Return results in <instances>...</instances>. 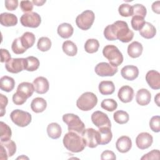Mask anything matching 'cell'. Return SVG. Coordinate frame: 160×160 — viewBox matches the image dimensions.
Segmentation results:
<instances>
[{
    "label": "cell",
    "mask_w": 160,
    "mask_h": 160,
    "mask_svg": "<svg viewBox=\"0 0 160 160\" xmlns=\"http://www.w3.org/2000/svg\"><path fill=\"white\" fill-rule=\"evenodd\" d=\"M104 36L108 41L119 39L120 41L126 43L132 39L134 32L129 28L126 22L116 21L113 24L108 25L105 28Z\"/></svg>",
    "instance_id": "obj_1"
},
{
    "label": "cell",
    "mask_w": 160,
    "mask_h": 160,
    "mask_svg": "<svg viewBox=\"0 0 160 160\" xmlns=\"http://www.w3.org/2000/svg\"><path fill=\"white\" fill-rule=\"evenodd\" d=\"M64 147L72 152H79L84 150L86 144L82 135L75 132H68L62 139Z\"/></svg>",
    "instance_id": "obj_2"
},
{
    "label": "cell",
    "mask_w": 160,
    "mask_h": 160,
    "mask_svg": "<svg viewBox=\"0 0 160 160\" xmlns=\"http://www.w3.org/2000/svg\"><path fill=\"white\" fill-rule=\"evenodd\" d=\"M34 91L33 84L22 82L19 84L16 92L12 96V101L16 105H22L30 98Z\"/></svg>",
    "instance_id": "obj_3"
},
{
    "label": "cell",
    "mask_w": 160,
    "mask_h": 160,
    "mask_svg": "<svg viewBox=\"0 0 160 160\" xmlns=\"http://www.w3.org/2000/svg\"><path fill=\"white\" fill-rule=\"evenodd\" d=\"M62 121L68 125L69 132H75L82 135L85 130V125L79 117L74 114L68 113L62 116Z\"/></svg>",
    "instance_id": "obj_4"
},
{
    "label": "cell",
    "mask_w": 160,
    "mask_h": 160,
    "mask_svg": "<svg viewBox=\"0 0 160 160\" xmlns=\"http://www.w3.org/2000/svg\"><path fill=\"white\" fill-rule=\"evenodd\" d=\"M102 54L112 66L118 67L123 61V56L121 52L114 45L108 44L104 46L102 49Z\"/></svg>",
    "instance_id": "obj_5"
},
{
    "label": "cell",
    "mask_w": 160,
    "mask_h": 160,
    "mask_svg": "<svg viewBox=\"0 0 160 160\" xmlns=\"http://www.w3.org/2000/svg\"><path fill=\"white\" fill-rule=\"evenodd\" d=\"M98 103L97 96L91 92L82 94L76 101L77 107L81 111H88L93 109Z\"/></svg>",
    "instance_id": "obj_6"
},
{
    "label": "cell",
    "mask_w": 160,
    "mask_h": 160,
    "mask_svg": "<svg viewBox=\"0 0 160 160\" xmlns=\"http://www.w3.org/2000/svg\"><path fill=\"white\" fill-rule=\"evenodd\" d=\"M95 19V15L91 10H85L76 18L77 26L82 30H88L92 26Z\"/></svg>",
    "instance_id": "obj_7"
},
{
    "label": "cell",
    "mask_w": 160,
    "mask_h": 160,
    "mask_svg": "<svg viewBox=\"0 0 160 160\" xmlns=\"http://www.w3.org/2000/svg\"><path fill=\"white\" fill-rule=\"evenodd\" d=\"M10 118L16 125L22 128L30 124L32 116L28 112L21 109H15L11 112Z\"/></svg>",
    "instance_id": "obj_8"
},
{
    "label": "cell",
    "mask_w": 160,
    "mask_h": 160,
    "mask_svg": "<svg viewBox=\"0 0 160 160\" xmlns=\"http://www.w3.org/2000/svg\"><path fill=\"white\" fill-rule=\"evenodd\" d=\"M20 22L23 26L36 28L40 25L41 18L37 12H29L24 13L21 16Z\"/></svg>",
    "instance_id": "obj_9"
},
{
    "label": "cell",
    "mask_w": 160,
    "mask_h": 160,
    "mask_svg": "<svg viewBox=\"0 0 160 160\" xmlns=\"http://www.w3.org/2000/svg\"><path fill=\"white\" fill-rule=\"evenodd\" d=\"M16 151V143L12 141L9 140L4 142H0V159L7 160L9 157L12 156Z\"/></svg>",
    "instance_id": "obj_10"
},
{
    "label": "cell",
    "mask_w": 160,
    "mask_h": 160,
    "mask_svg": "<svg viewBox=\"0 0 160 160\" xmlns=\"http://www.w3.org/2000/svg\"><path fill=\"white\" fill-rule=\"evenodd\" d=\"M94 71L97 75L101 77H104L114 76L118 72V69L117 67L112 66L111 64L108 62H101L96 66Z\"/></svg>",
    "instance_id": "obj_11"
},
{
    "label": "cell",
    "mask_w": 160,
    "mask_h": 160,
    "mask_svg": "<svg viewBox=\"0 0 160 160\" xmlns=\"http://www.w3.org/2000/svg\"><path fill=\"white\" fill-rule=\"evenodd\" d=\"M91 121L98 128L104 127L111 128V121L108 115L102 111H97L94 112L91 115Z\"/></svg>",
    "instance_id": "obj_12"
},
{
    "label": "cell",
    "mask_w": 160,
    "mask_h": 160,
    "mask_svg": "<svg viewBox=\"0 0 160 160\" xmlns=\"http://www.w3.org/2000/svg\"><path fill=\"white\" fill-rule=\"evenodd\" d=\"M82 136L86 146L94 148L99 144L98 141V131L93 128L85 129Z\"/></svg>",
    "instance_id": "obj_13"
},
{
    "label": "cell",
    "mask_w": 160,
    "mask_h": 160,
    "mask_svg": "<svg viewBox=\"0 0 160 160\" xmlns=\"http://www.w3.org/2000/svg\"><path fill=\"white\" fill-rule=\"evenodd\" d=\"M25 58H11L6 62V69L11 73L16 74L24 69Z\"/></svg>",
    "instance_id": "obj_14"
},
{
    "label": "cell",
    "mask_w": 160,
    "mask_h": 160,
    "mask_svg": "<svg viewBox=\"0 0 160 160\" xmlns=\"http://www.w3.org/2000/svg\"><path fill=\"white\" fill-rule=\"evenodd\" d=\"M153 142V138L148 132H143L139 133L136 138V144L140 149H146L149 148Z\"/></svg>",
    "instance_id": "obj_15"
},
{
    "label": "cell",
    "mask_w": 160,
    "mask_h": 160,
    "mask_svg": "<svg viewBox=\"0 0 160 160\" xmlns=\"http://www.w3.org/2000/svg\"><path fill=\"white\" fill-rule=\"evenodd\" d=\"M146 80L151 89H159L160 88V74L158 71H149L146 75Z\"/></svg>",
    "instance_id": "obj_16"
},
{
    "label": "cell",
    "mask_w": 160,
    "mask_h": 160,
    "mask_svg": "<svg viewBox=\"0 0 160 160\" xmlns=\"http://www.w3.org/2000/svg\"><path fill=\"white\" fill-rule=\"evenodd\" d=\"M34 88V91L40 94H43L47 92L49 88V84L48 79L42 76L36 78L32 82Z\"/></svg>",
    "instance_id": "obj_17"
},
{
    "label": "cell",
    "mask_w": 160,
    "mask_h": 160,
    "mask_svg": "<svg viewBox=\"0 0 160 160\" xmlns=\"http://www.w3.org/2000/svg\"><path fill=\"white\" fill-rule=\"evenodd\" d=\"M118 96L121 102L124 103L129 102L133 99L134 90L129 86H123L119 89Z\"/></svg>",
    "instance_id": "obj_18"
},
{
    "label": "cell",
    "mask_w": 160,
    "mask_h": 160,
    "mask_svg": "<svg viewBox=\"0 0 160 160\" xmlns=\"http://www.w3.org/2000/svg\"><path fill=\"white\" fill-rule=\"evenodd\" d=\"M121 74L124 79L128 81H133L138 78L139 69L135 66L127 65L121 69Z\"/></svg>",
    "instance_id": "obj_19"
},
{
    "label": "cell",
    "mask_w": 160,
    "mask_h": 160,
    "mask_svg": "<svg viewBox=\"0 0 160 160\" xmlns=\"http://www.w3.org/2000/svg\"><path fill=\"white\" fill-rule=\"evenodd\" d=\"M112 138V134L110 128L104 127L99 128L98 131V141L99 144L105 145L108 144L111 141Z\"/></svg>",
    "instance_id": "obj_20"
},
{
    "label": "cell",
    "mask_w": 160,
    "mask_h": 160,
    "mask_svg": "<svg viewBox=\"0 0 160 160\" xmlns=\"http://www.w3.org/2000/svg\"><path fill=\"white\" fill-rule=\"evenodd\" d=\"M132 147V141L129 137L122 136L119 138L116 142V148L117 150L121 153L128 152Z\"/></svg>",
    "instance_id": "obj_21"
},
{
    "label": "cell",
    "mask_w": 160,
    "mask_h": 160,
    "mask_svg": "<svg viewBox=\"0 0 160 160\" xmlns=\"http://www.w3.org/2000/svg\"><path fill=\"white\" fill-rule=\"evenodd\" d=\"M151 99V94L146 89H140L138 91L136 96V100L140 106L148 105Z\"/></svg>",
    "instance_id": "obj_22"
},
{
    "label": "cell",
    "mask_w": 160,
    "mask_h": 160,
    "mask_svg": "<svg viewBox=\"0 0 160 160\" xmlns=\"http://www.w3.org/2000/svg\"><path fill=\"white\" fill-rule=\"evenodd\" d=\"M0 22L3 26H14L18 24V18L14 14L3 12L0 15Z\"/></svg>",
    "instance_id": "obj_23"
},
{
    "label": "cell",
    "mask_w": 160,
    "mask_h": 160,
    "mask_svg": "<svg viewBox=\"0 0 160 160\" xmlns=\"http://www.w3.org/2000/svg\"><path fill=\"white\" fill-rule=\"evenodd\" d=\"M143 47L138 41H133L128 46V54L132 58L139 57L142 52Z\"/></svg>",
    "instance_id": "obj_24"
},
{
    "label": "cell",
    "mask_w": 160,
    "mask_h": 160,
    "mask_svg": "<svg viewBox=\"0 0 160 160\" xmlns=\"http://www.w3.org/2000/svg\"><path fill=\"white\" fill-rule=\"evenodd\" d=\"M57 32L61 38L67 39L72 35L74 28L71 24L67 22H64L58 26Z\"/></svg>",
    "instance_id": "obj_25"
},
{
    "label": "cell",
    "mask_w": 160,
    "mask_h": 160,
    "mask_svg": "<svg viewBox=\"0 0 160 160\" xmlns=\"http://www.w3.org/2000/svg\"><path fill=\"white\" fill-rule=\"evenodd\" d=\"M139 34L146 39H151L155 36L156 29L151 23L146 22L143 27L139 30Z\"/></svg>",
    "instance_id": "obj_26"
},
{
    "label": "cell",
    "mask_w": 160,
    "mask_h": 160,
    "mask_svg": "<svg viewBox=\"0 0 160 160\" xmlns=\"http://www.w3.org/2000/svg\"><path fill=\"white\" fill-rule=\"evenodd\" d=\"M47 107V102L42 98H36L31 103V108L33 112L39 113L43 112Z\"/></svg>",
    "instance_id": "obj_27"
},
{
    "label": "cell",
    "mask_w": 160,
    "mask_h": 160,
    "mask_svg": "<svg viewBox=\"0 0 160 160\" xmlns=\"http://www.w3.org/2000/svg\"><path fill=\"white\" fill-rule=\"evenodd\" d=\"M99 91L102 95L112 94L115 91V86L111 81H102L99 84Z\"/></svg>",
    "instance_id": "obj_28"
},
{
    "label": "cell",
    "mask_w": 160,
    "mask_h": 160,
    "mask_svg": "<svg viewBox=\"0 0 160 160\" xmlns=\"http://www.w3.org/2000/svg\"><path fill=\"white\" fill-rule=\"evenodd\" d=\"M47 133L48 136L51 139H58L62 133L61 127L56 122L50 123L47 127Z\"/></svg>",
    "instance_id": "obj_29"
},
{
    "label": "cell",
    "mask_w": 160,
    "mask_h": 160,
    "mask_svg": "<svg viewBox=\"0 0 160 160\" xmlns=\"http://www.w3.org/2000/svg\"><path fill=\"white\" fill-rule=\"evenodd\" d=\"M15 81L11 77L4 76L0 79V88L2 91L11 92L14 88Z\"/></svg>",
    "instance_id": "obj_30"
},
{
    "label": "cell",
    "mask_w": 160,
    "mask_h": 160,
    "mask_svg": "<svg viewBox=\"0 0 160 160\" xmlns=\"http://www.w3.org/2000/svg\"><path fill=\"white\" fill-rule=\"evenodd\" d=\"M35 39V35L31 32H25L20 37L21 44L26 49L31 48L34 45Z\"/></svg>",
    "instance_id": "obj_31"
},
{
    "label": "cell",
    "mask_w": 160,
    "mask_h": 160,
    "mask_svg": "<svg viewBox=\"0 0 160 160\" xmlns=\"http://www.w3.org/2000/svg\"><path fill=\"white\" fill-rule=\"evenodd\" d=\"M40 62L39 59L34 56H28L25 58L24 69L28 71H34L39 66Z\"/></svg>",
    "instance_id": "obj_32"
},
{
    "label": "cell",
    "mask_w": 160,
    "mask_h": 160,
    "mask_svg": "<svg viewBox=\"0 0 160 160\" xmlns=\"http://www.w3.org/2000/svg\"><path fill=\"white\" fill-rule=\"evenodd\" d=\"M62 49L63 52L69 56H74L78 52V48L76 44L69 40L63 42Z\"/></svg>",
    "instance_id": "obj_33"
},
{
    "label": "cell",
    "mask_w": 160,
    "mask_h": 160,
    "mask_svg": "<svg viewBox=\"0 0 160 160\" xmlns=\"http://www.w3.org/2000/svg\"><path fill=\"white\" fill-rule=\"evenodd\" d=\"M0 139L1 142L7 141L11 139L12 132L10 127L5 122L1 121L0 122Z\"/></svg>",
    "instance_id": "obj_34"
},
{
    "label": "cell",
    "mask_w": 160,
    "mask_h": 160,
    "mask_svg": "<svg viewBox=\"0 0 160 160\" xmlns=\"http://www.w3.org/2000/svg\"><path fill=\"white\" fill-rule=\"evenodd\" d=\"M99 47V43L96 39H89L86 41L84 44L85 51L90 54L97 52Z\"/></svg>",
    "instance_id": "obj_35"
},
{
    "label": "cell",
    "mask_w": 160,
    "mask_h": 160,
    "mask_svg": "<svg viewBox=\"0 0 160 160\" xmlns=\"http://www.w3.org/2000/svg\"><path fill=\"white\" fill-rule=\"evenodd\" d=\"M113 118L115 122L119 124H126L129 121V114L127 112L122 110L116 111L113 114Z\"/></svg>",
    "instance_id": "obj_36"
},
{
    "label": "cell",
    "mask_w": 160,
    "mask_h": 160,
    "mask_svg": "<svg viewBox=\"0 0 160 160\" xmlns=\"http://www.w3.org/2000/svg\"><path fill=\"white\" fill-rule=\"evenodd\" d=\"M51 41L48 37H41L39 39L37 43V48L42 52L48 51L51 47Z\"/></svg>",
    "instance_id": "obj_37"
},
{
    "label": "cell",
    "mask_w": 160,
    "mask_h": 160,
    "mask_svg": "<svg viewBox=\"0 0 160 160\" xmlns=\"http://www.w3.org/2000/svg\"><path fill=\"white\" fill-rule=\"evenodd\" d=\"M101 106L102 109L108 111L112 112L116 109L118 107V103L113 99H106L101 102Z\"/></svg>",
    "instance_id": "obj_38"
},
{
    "label": "cell",
    "mask_w": 160,
    "mask_h": 160,
    "mask_svg": "<svg viewBox=\"0 0 160 160\" xmlns=\"http://www.w3.org/2000/svg\"><path fill=\"white\" fill-rule=\"evenodd\" d=\"M145 22L144 18L139 16H133L131 21V26L135 31H139L143 27Z\"/></svg>",
    "instance_id": "obj_39"
},
{
    "label": "cell",
    "mask_w": 160,
    "mask_h": 160,
    "mask_svg": "<svg viewBox=\"0 0 160 160\" xmlns=\"http://www.w3.org/2000/svg\"><path fill=\"white\" fill-rule=\"evenodd\" d=\"M11 49H12L13 52L16 54H23L27 50L22 46L21 42L20 37L16 38L13 41L12 45H11Z\"/></svg>",
    "instance_id": "obj_40"
},
{
    "label": "cell",
    "mask_w": 160,
    "mask_h": 160,
    "mask_svg": "<svg viewBox=\"0 0 160 160\" xmlns=\"http://www.w3.org/2000/svg\"><path fill=\"white\" fill-rule=\"evenodd\" d=\"M132 16H139L142 18H145L147 10L144 6L141 4H136L133 6H132Z\"/></svg>",
    "instance_id": "obj_41"
},
{
    "label": "cell",
    "mask_w": 160,
    "mask_h": 160,
    "mask_svg": "<svg viewBox=\"0 0 160 160\" xmlns=\"http://www.w3.org/2000/svg\"><path fill=\"white\" fill-rule=\"evenodd\" d=\"M118 11L119 14L122 17H129L132 16V6L129 4H122L119 6Z\"/></svg>",
    "instance_id": "obj_42"
},
{
    "label": "cell",
    "mask_w": 160,
    "mask_h": 160,
    "mask_svg": "<svg viewBox=\"0 0 160 160\" xmlns=\"http://www.w3.org/2000/svg\"><path fill=\"white\" fill-rule=\"evenodd\" d=\"M149 127L153 132H159L160 131L159 116H154L151 118V119L149 121Z\"/></svg>",
    "instance_id": "obj_43"
},
{
    "label": "cell",
    "mask_w": 160,
    "mask_h": 160,
    "mask_svg": "<svg viewBox=\"0 0 160 160\" xmlns=\"http://www.w3.org/2000/svg\"><path fill=\"white\" fill-rule=\"evenodd\" d=\"M160 152L158 149H153L148 153L144 154L141 158V160L147 159H159Z\"/></svg>",
    "instance_id": "obj_44"
},
{
    "label": "cell",
    "mask_w": 160,
    "mask_h": 160,
    "mask_svg": "<svg viewBox=\"0 0 160 160\" xmlns=\"http://www.w3.org/2000/svg\"><path fill=\"white\" fill-rule=\"evenodd\" d=\"M8 103V98L3 95L2 94H0V116L2 117L6 113V107Z\"/></svg>",
    "instance_id": "obj_45"
},
{
    "label": "cell",
    "mask_w": 160,
    "mask_h": 160,
    "mask_svg": "<svg viewBox=\"0 0 160 160\" xmlns=\"http://www.w3.org/2000/svg\"><path fill=\"white\" fill-rule=\"evenodd\" d=\"M20 8L22 11L24 12H32L33 9L32 2L30 1H21L20 2Z\"/></svg>",
    "instance_id": "obj_46"
},
{
    "label": "cell",
    "mask_w": 160,
    "mask_h": 160,
    "mask_svg": "<svg viewBox=\"0 0 160 160\" xmlns=\"http://www.w3.org/2000/svg\"><path fill=\"white\" fill-rule=\"evenodd\" d=\"M18 0H6L4 1V4L6 8L9 11H14L18 6Z\"/></svg>",
    "instance_id": "obj_47"
},
{
    "label": "cell",
    "mask_w": 160,
    "mask_h": 160,
    "mask_svg": "<svg viewBox=\"0 0 160 160\" xmlns=\"http://www.w3.org/2000/svg\"><path fill=\"white\" fill-rule=\"evenodd\" d=\"M116 157L114 152L109 151V150H106L103 151L101 155V159L102 160H106V159H116Z\"/></svg>",
    "instance_id": "obj_48"
},
{
    "label": "cell",
    "mask_w": 160,
    "mask_h": 160,
    "mask_svg": "<svg viewBox=\"0 0 160 160\" xmlns=\"http://www.w3.org/2000/svg\"><path fill=\"white\" fill-rule=\"evenodd\" d=\"M1 62H7L11 59V54L7 49H1Z\"/></svg>",
    "instance_id": "obj_49"
},
{
    "label": "cell",
    "mask_w": 160,
    "mask_h": 160,
    "mask_svg": "<svg viewBox=\"0 0 160 160\" xmlns=\"http://www.w3.org/2000/svg\"><path fill=\"white\" fill-rule=\"evenodd\" d=\"M152 10L153 12L159 14L160 13V1H158L156 2H154L152 4Z\"/></svg>",
    "instance_id": "obj_50"
},
{
    "label": "cell",
    "mask_w": 160,
    "mask_h": 160,
    "mask_svg": "<svg viewBox=\"0 0 160 160\" xmlns=\"http://www.w3.org/2000/svg\"><path fill=\"white\" fill-rule=\"evenodd\" d=\"M32 2L37 6H42L46 2V0H40V1L39 0H33L32 1Z\"/></svg>",
    "instance_id": "obj_51"
},
{
    "label": "cell",
    "mask_w": 160,
    "mask_h": 160,
    "mask_svg": "<svg viewBox=\"0 0 160 160\" xmlns=\"http://www.w3.org/2000/svg\"><path fill=\"white\" fill-rule=\"evenodd\" d=\"M159 95H160V93H158L157 95H156V96L155 98H154V101H155V102L156 103V104H157L158 106H159Z\"/></svg>",
    "instance_id": "obj_52"
}]
</instances>
